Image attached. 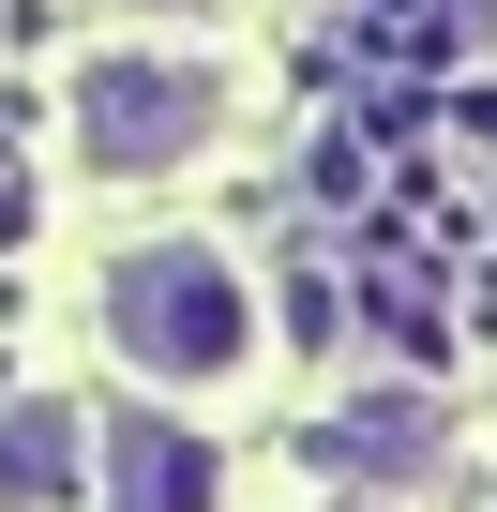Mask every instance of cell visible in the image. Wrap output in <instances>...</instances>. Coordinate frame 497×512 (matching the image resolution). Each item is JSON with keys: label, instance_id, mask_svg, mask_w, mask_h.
I'll list each match as a JSON object with an SVG mask.
<instances>
[{"label": "cell", "instance_id": "1", "mask_svg": "<svg viewBox=\"0 0 497 512\" xmlns=\"http://www.w3.org/2000/svg\"><path fill=\"white\" fill-rule=\"evenodd\" d=\"M106 347L166 392H226L241 362H257V302H241V272L211 241H151L106 272Z\"/></svg>", "mask_w": 497, "mask_h": 512}, {"label": "cell", "instance_id": "2", "mask_svg": "<svg viewBox=\"0 0 497 512\" xmlns=\"http://www.w3.org/2000/svg\"><path fill=\"white\" fill-rule=\"evenodd\" d=\"M211 121H226L211 61H91L76 76V166H106V181H151V166L211 151Z\"/></svg>", "mask_w": 497, "mask_h": 512}, {"label": "cell", "instance_id": "3", "mask_svg": "<svg viewBox=\"0 0 497 512\" xmlns=\"http://www.w3.org/2000/svg\"><path fill=\"white\" fill-rule=\"evenodd\" d=\"M91 407L76 392H31V407H0V512H61V497H91Z\"/></svg>", "mask_w": 497, "mask_h": 512}, {"label": "cell", "instance_id": "4", "mask_svg": "<svg viewBox=\"0 0 497 512\" xmlns=\"http://www.w3.org/2000/svg\"><path fill=\"white\" fill-rule=\"evenodd\" d=\"M91 467H121V482H106L121 512H196V452H181L166 422H121V437H91Z\"/></svg>", "mask_w": 497, "mask_h": 512}]
</instances>
